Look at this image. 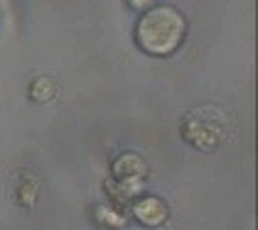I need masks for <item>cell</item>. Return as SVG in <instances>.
Instances as JSON below:
<instances>
[{
	"instance_id": "cell-1",
	"label": "cell",
	"mask_w": 258,
	"mask_h": 230,
	"mask_svg": "<svg viewBox=\"0 0 258 230\" xmlns=\"http://www.w3.org/2000/svg\"><path fill=\"white\" fill-rule=\"evenodd\" d=\"M184 18L172 8H155L140 18L136 27V42L145 54L167 57L182 44Z\"/></svg>"
},
{
	"instance_id": "cell-2",
	"label": "cell",
	"mask_w": 258,
	"mask_h": 230,
	"mask_svg": "<svg viewBox=\"0 0 258 230\" xmlns=\"http://www.w3.org/2000/svg\"><path fill=\"white\" fill-rule=\"evenodd\" d=\"M182 135L192 147H197L202 152H209V150H217L224 142V137L229 135V123L219 108L199 105L184 118Z\"/></svg>"
},
{
	"instance_id": "cell-3",
	"label": "cell",
	"mask_w": 258,
	"mask_h": 230,
	"mask_svg": "<svg viewBox=\"0 0 258 230\" xmlns=\"http://www.w3.org/2000/svg\"><path fill=\"white\" fill-rule=\"evenodd\" d=\"M133 215L138 218L143 225H160L167 218V208H165V203L160 198L148 196V198H140L138 203L133 206Z\"/></svg>"
},
{
	"instance_id": "cell-4",
	"label": "cell",
	"mask_w": 258,
	"mask_h": 230,
	"mask_svg": "<svg viewBox=\"0 0 258 230\" xmlns=\"http://www.w3.org/2000/svg\"><path fill=\"white\" fill-rule=\"evenodd\" d=\"M113 174H116L118 181L131 184V181H136V179H140L145 174V162L140 159L138 154H123L113 164Z\"/></svg>"
},
{
	"instance_id": "cell-5",
	"label": "cell",
	"mask_w": 258,
	"mask_h": 230,
	"mask_svg": "<svg viewBox=\"0 0 258 230\" xmlns=\"http://www.w3.org/2000/svg\"><path fill=\"white\" fill-rule=\"evenodd\" d=\"M54 93H57V86L52 83V78H47V76L32 81V86H30V98H32V100H37V103L52 100Z\"/></svg>"
},
{
	"instance_id": "cell-6",
	"label": "cell",
	"mask_w": 258,
	"mask_h": 230,
	"mask_svg": "<svg viewBox=\"0 0 258 230\" xmlns=\"http://www.w3.org/2000/svg\"><path fill=\"white\" fill-rule=\"evenodd\" d=\"M18 201L22 206H32L35 203V184L30 179H25L20 184V191H18Z\"/></svg>"
},
{
	"instance_id": "cell-7",
	"label": "cell",
	"mask_w": 258,
	"mask_h": 230,
	"mask_svg": "<svg viewBox=\"0 0 258 230\" xmlns=\"http://www.w3.org/2000/svg\"><path fill=\"white\" fill-rule=\"evenodd\" d=\"M153 3H155V0H128V5H131L133 10H148Z\"/></svg>"
}]
</instances>
